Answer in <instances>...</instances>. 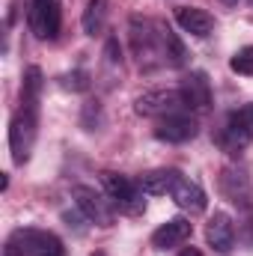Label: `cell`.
Returning <instances> with one entry per match:
<instances>
[{"label": "cell", "instance_id": "cell-14", "mask_svg": "<svg viewBox=\"0 0 253 256\" xmlns=\"http://www.w3.org/2000/svg\"><path fill=\"white\" fill-rule=\"evenodd\" d=\"M188 238H190V220H185V218H173V220H167V224H161V226L155 230L152 244H155L158 250H170V248L185 244Z\"/></svg>", "mask_w": 253, "mask_h": 256}, {"label": "cell", "instance_id": "cell-16", "mask_svg": "<svg viewBox=\"0 0 253 256\" xmlns=\"http://www.w3.org/2000/svg\"><path fill=\"white\" fill-rule=\"evenodd\" d=\"M158 30H161V54H164V60L173 68H182V66L188 63V51H185L182 39L170 27H164V24H158Z\"/></svg>", "mask_w": 253, "mask_h": 256}, {"label": "cell", "instance_id": "cell-7", "mask_svg": "<svg viewBox=\"0 0 253 256\" xmlns=\"http://www.w3.org/2000/svg\"><path fill=\"white\" fill-rule=\"evenodd\" d=\"M220 191L230 202L238 206V212L253 218V188H250V176L238 167H226L220 176Z\"/></svg>", "mask_w": 253, "mask_h": 256}, {"label": "cell", "instance_id": "cell-9", "mask_svg": "<svg viewBox=\"0 0 253 256\" xmlns=\"http://www.w3.org/2000/svg\"><path fill=\"white\" fill-rule=\"evenodd\" d=\"M196 120L190 116V114H170V116H164L158 126H155V137L158 140H164V143H188L196 137Z\"/></svg>", "mask_w": 253, "mask_h": 256}, {"label": "cell", "instance_id": "cell-13", "mask_svg": "<svg viewBox=\"0 0 253 256\" xmlns=\"http://www.w3.org/2000/svg\"><path fill=\"white\" fill-rule=\"evenodd\" d=\"M176 24L190 33V36H196V39H206V36H212V30H214V18L206 12V9H200V6H179L176 9Z\"/></svg>", "mask_w": 253, "mask_h": 256}, {"label": "cell", "instance_id": "cell-3", "mask_svg": "<svg viewBox=\"0 0 253 256\" xmlns=\"http://www.w3.org/2000/svg\"><path fill=\"white\" fill-rule=\"evenodd\" d=\"M253 140V108H242V110H232L226 116V122L218 134V143L226 155H242Z\"/></svg>", "mask_w": 253, "mask_h": 256}, {"label": "cell", "instance_id": "cell-22", "mask_svg": "<svg viewBox=\"0 0 253 256\" xmlns=\"http://www.w3.org/2000/svg\"><path fill=\"white\" fill-rule=\"evenodd\" d=\"M179 256H202V254H200L196 248H185V250H182V254H179Z\"/></svg>", "mask_w": 253, "mask_h": 256}, {"label": "cell", "instance_id": "cell-1", "mask_svg": "<svg viewBox=\"0 0 253 256\" xmlns=\"http://www.w3.org/2000/svg\"><path fill=\"white\" fill-rule=\"evenodd\" d=\"M102 188L110 196V202L116 206V212L131 214V218L146 212V196L149 194L140 188L137 179H128V176H120V173H102Z\"/></svg>", "mask_w": 253, "mask_h": 256}, {"label": "cell", "instance_id": "cell-18", "mask_svg": "<svg viewBox=\"0 0 253 256\" xmlns=\"http://www.w3.org/2000/svg\"><path fill=\"white\" fill-rule=\"evenodd\" d=\"M104 0H90L86 3V12H84V30L86 36H96L102 27H104Z\"/></svg>", "mask_w": 253, "mask_h": 256}, {"label": "cell", "instance_id": "cell-11", "mask_svg": "<svg viewBox=\"0 0 253 256\" xmlns=\"http://www.w3.org/2000/svg\"><path fill=\"white\" fill-rule=\"evenodd\" d=\"M182 98L188 110H208L212 108V84L202 72H190L188 78L182 80Z\"/></svg>", "mask_w": 253, "mask_h": 256}, {"label": "cell", "instance_id": "cell-10", "mask_svg": "<svg viewBox=\"0 0 253 256\" xmlns=\"http://www.w3.org/2000/svg\"><path fill=\"white\" fill-rule=\"evenodd\" d=\"M206 242L208 248H214V254H232L236 248V224L226 212H214L206 224Z\"/></svg>", "mask_w": 253, "mask_h": 256}, {"label": "cell", "instance_id": "cell-6", "mask_svg": "<svg viewBox=\"0 0 253 256\" xmlns=\"http://www.w3.org/2000/svg\"><path fill=\"white\" fill-rule=\"evenodd\" d=\"M27 21H30V30L36 33V39L54 42V39L60 36V24H63V18H60V3H57V0H30V15H27Z\"/></svg>", "mask_w": 253, "mask_h": 256}, {"label": "cell", "instance_id": "cell-2", "mask_svg": "<svg viewBox=\"0 0 253 256\" xmlns=\"http://www.w3.org/2000/svg\"><path fill=\"white\" fill-rule=\"evenodd\" d=\"M36 128H39V108L21 104V110L12 116V126H9V149H12L15 164L30 161V152L36 143Z\"/></svg>", "mask_w": 253, "mask_h": 256}, {"label": "cell", "instance_id": "cell-19", "mask_svg": "<svg viewBox=\"0 0 253 256\" xmlns=\"http://www.w3.org/2000/svg\"><path fill=\"white\" fill-rule=\"evenodd\" d=\"M230 68H232L236 74H250L253 78V45L242 48V51H236V57L230 60Z\"/></svg>", "mask_w": 253, "mask_h": 256}, {"label": "cell", "instance_id": "cell-12", "mask_svg": "<svg viewBox=\"0 0 253 256\" xmlns=\"http://www.w3.org/2000/svg\"><path fill=\"white\" fill-rule=\"evenodd\" d=\"M170 196H173V202H176L182 212H190V214H202V212H206V206H208L206 191H202L196 182L185 179V176H179V179H176V185H173Z\"/></svg>", "mask_w": 253, "mask_h": 256}, {"label": "cell", "instance_id": "cell-5", "mask_svg": "<svg viewBox=\"0 0 253 256\" xmlns=\"http://www.w3.org/2000/svg\"><path fill=\"white\" fill-rule=\"evenodd\" d=\"M134 110L140 116H170V114H182L188 110L185 108V98L179 90H149L143 92L137 102H134Z\"/></svg>", "mask_w": 253, "mask_h": 256}, {"label": "cell", "instance_id": "cell-20", "mask_svg": "<svg viewBox=\"0 0 253 256\" xmlns=\"http://www.w3.org/2000/svg\"><path fill=\"white\" fill-rule=\"evenodd\" d=\"M63 86L66 90H90V74L86 72H72V74H66L63 78Z\"/></svg>", "mask_w": 253, "mask_h": 256}, {"label": "cell", "instance_id": "cell-17", "mask_svg": "<svg viewBox=\"0 0 253 256\" xmlns=\"http://www.w3.org/2000/svg\"><path fill=\"white\" fill-rule=\"evenodd\" d=\"M39 96H42V72L36 66H30L24 72V86H21V104L27 108H39Z\"/></svg>", "mask_w": 253, "mask_h": 256}, {"label": "cell", "instance_id": "cell-15", "mask_svg": "<svg viewBox=\"0 0 253 256\" xmlns=\"http://www.w3.org/2000/svg\"><path fill=\"white\" fill-rule=\"evenodd\" d=\"M179 176H182L179 170H152V173H143L137 182H140V188L149 196H164V194L173 191V185H176Z\"/></svg>", "mask_w": 253, "mask_h": 256}, {"label": "cell", "instance_id": "cell-24", "mask_svg": "<svg viewBox=\"0 0 253 256\" xmlns=\"http://www.w3.org/2000/svg\"><path fill=\"white\" fill-rule=\"evenodd\" d=\"M96 256H102V254H96Z\"/></svg>", "mask_w": 253, "mask_h": 256}, {"label": "cell", "instance_id": "cell-8", "mask_svg": "<svg viewBox=\"0 0 253 256\" xmlns=\"http://www.w3.org/2000/svg\"><path fill=\"white\" fill-rule=\"evenodd\" d=\"M12 238L24 248L27 256H66L63 242L48 230H15Z\"/></svg>", "mask_w": 253, "mask_h": 256}, {"label": "cell", "instance_id": "cell-23", "mask_svg": "<svg viewBox=\"0 0 253 256\" xmlns=\"http://www.w3.org/2000/svg\"><path fill=\"white\" fill-rule=\"evenodd\" d=\"M224 3H226V6H236V3H238V0H224Z\"/></svg>", "mask_w": 253, "mask_h": 256}, {"label": "cell", "instance_id": "cell-21", "mask_svg": "<svg viewBox=\"0 0 253 256\" xmlns=\"http://www.w3.org/2000/svg\"><path fill=\"white\" fill-rule=\"evenodd\" d=\"M3 256H27V254H24V248L9 236V242H6V248H3Z\"/></svg>", "mask_w": 253, "mask_h": 256}, {"label": "cell", "instance_id": "cell-4", "mask_svg": "<svg viewBox=\"0 0 253 256\" xmlns=\"http://www.w3.org/2000/svg\"><path fill=\"white\" fill-rule=\"evenodd\" d=\"M74 206H78V212L90 220V224H98V226H114V220H116V206L110 202V196L102 191H96V188H86V185H78L74 191Z\"/></svg>", "mask_w": 253, "mask_h": 256}]
</instances>
